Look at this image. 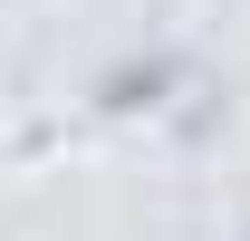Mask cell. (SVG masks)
<instances>
[{"instance_id": "6da1fadb", "label": "cell", "mask_w": 250, "mask_h": 241, "mask_svg": "<svg viewBox=\"0 0 250 241\" xmlns=\"http://www.w3.org/2000/svg\"><path fill=\"white\" fill-rule=\"evenodd\" d=\"M154 87H173V58H145V68H125V77H106V96H116V106H145Z\"/></svg>"}]
</instances>
